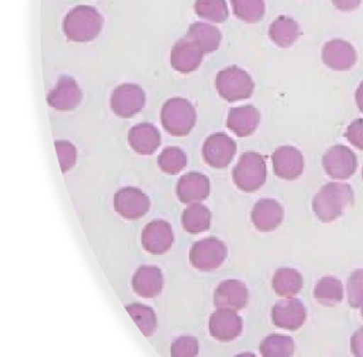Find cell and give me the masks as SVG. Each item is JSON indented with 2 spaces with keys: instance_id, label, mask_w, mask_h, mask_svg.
<instances>
[{
  "instance_id": "1",
  "label": "cell",
  "mask_w": 363,
  "mask_h": 357,
  "mask_svg": "<svg viewBox=\"0 0 363 357\" xmlns=\"http://www.w3.org/2000/svg\"><path fill=\"white\" fill-rule=\"evenodd\" d=\"M354 203L352 187L343 182H328L312 201V209L322 222L329 223L343 216Z\"/></svg>"
},
{
  "instance_id": "2",
  "label": "cell",
  "mask_w": 363,
  "mask_h": 357,
  "mask_svg": "<svg viewBox=\"0 0 363 357\" xmlns=\"http://www.w3.org/2000/svg\"><path fill=\"white\" fill-rule=\"evenodd\" d=\"M103 24V18L95 8L78 6L65 16L63 31L71 41L86 43L96 39Z\"/></svg>"
},
{
  "instance_id": "3",
  "label": "cell",
  "mask_w": 363,
  "mask_h": 357,
  "mask_svg": "<svg viewBox=\"0 0 363 357\" xmlns=\"http://www.w3.org/2000/svg\"><path fill=\"white\" fill-rule=\"evenodd\" d=\"M196 111L186 99L174 97L165 101L161 109L160 120L163 128L175 137H186L196 123Z\"/></svg>"
},
{
  "instance_id": "4",
  "label": "cell",
  "mask_w": 363,
  "mask_h": 357,
  "mask_svg": "<svg viewBox=\"0 0 363 357\" xmlns=\"http://www.w3.org/2000/svg\"><path fill=\"white\" fill-rule=\"evenodd\" d=\"M235 186L244 192H256L267 180V163L258 153L246 152L233 170Z\"/></svg>"
},
{
  "instance_id": "5",
  "label": "cell",
  "mask_w": 363,
  "mask_h": 357,
  "mask_svg": "<svg viewBox=\"0 0 363 357\" xmlns=\"http://www.w3.org/2000/svg\"><path fill=\"white\" fill-rule=\"evenodd\" d=\"M216 86L218 94L227 101L250 99L255 89L250 74L238 67L222 70L216 76Z\"/></svg>"
},
{
  "instance_id": "6",
  "label": "cell",
  "mask_w": 363,
  "mask_h": 357,
  "mask_svg": "<svg viewBox=\"0 0 363 357\" xmlns=\"http://www.w3.org/2000/svg\"><path fill=\"white\" fill-rule=\"evenodd\" d=\"M226 246L216 238H207L195 242L189 254L191 265L195 269L205 272L220 268L226 260Z\"/></svg>"
},
{
  "instance_id": "7",
  "label": "cell",
  "mask_w": 363,
  "mask_h": 357,
  "mask_svg": "<svg viewBox=\"0 0 363 357\" xmlns=\"http://www.w3.org/2000/svg\"><path fill=\"white\" fill-rule=\"evenodd\" d=\"M144 105L145 93L138 84H121L112 93L111 109L120 118H133L142 111Z\"/></svg>"
},
{
  "instance_id": "8",
  "label": "cell",
  "mask_w": 363,
  "mask_h": 357,
  "mask_svg": "<svg viewBox=\"0 0 363 357\" xmlns=\"http://www.w3.org/2000/svg\"><path fill=\"white\" fill-rule=\"evenodd\" d=\"M114 210L126 220L143 218L150 208V197L139 188L125 187L114 195Z\"/></svg>"
},
{
  "instance_id": "9",
  "label": "cell",
  "mask_w": 363,
  "mask_h": 357,
  "mask_svg": "<svg viewBox=\"0 0 363 357\" xmlns=\"http://www.w3.org/2000/svg\"><path fill=\"white\" fill-rule=\"evenodd\" d=\"M237 153V143L224 133H213L203 146V160L214 169H225Z\"/></svg>"
},
{
  "instance_id": "10",
  "label": "cell",
  "mask_w": 363,
  "mask_h": 357,
  "mask_svg": "<svg viewBox=\"0 0 363 357\" xmlns=\"http://www.w3.org/2000/svg\"><path fill=\"white\" fill-rule=\"evenodd\" d=\"M323 167L333 180H347L352 177L358 167L356 155L344 145H335L323 157Z\"/></svg>"
},
{
  "instance_id": "11",
  "label": "cell",
  "mask_w": 363,
  "mask_h": 357,
  "mask_svg": "<svg viewBox=\"0 0 363 357\" xmlns=\"http://www.w3.org/2000/svg\"><path fill=\"white\" fill-rule=\"evenodd\" d=\"M242 331L243 321L235 310L218 308L210 317V334L218 341H233L241 335Z\"/></svg>"
},
{
  "instance_id": "12",
  "label": "cell",
  "mask_w": 363,
  "mask_h": 357,
  "mask_svg": "<svg viewBox=\"0 0 363 357\" xmlns=\"http://www.w3.org/2000/svg\"><path fill=\"white\" fill-rule=\"evenodd\" d=\"M173 242V231L167 221H152L142 231V246L150 254L162 255L169 252Z\"/></svg>"
},
{
  "instance_id": "13",
  "label": "cell",
  "mask_w": 363,
  "mask_h": 357,
  "mask_svg": "<svg viewBox=\"0 0 363 357\" xmlns=\"http://www.w3.org/2000/svg\"><path fill=\"white\" fill-rule=\"evenodd\" d=\"M203 53L188 35L176 42L172 48L171 65L174 70L189 74L199 69L203 61Z\"/></svg>"
},
{
  "instance_id": "14",
  "label": "cell",
  "mask_w": 363,
  "mask_h": 357,
  "mask_svg": "<svg viewBox=\"0 0 363 357\" xmlns=\"http://www.w3.org/2000/svg\"><path fill=\"white\" fill-rule=\"evenodd\" d=\"M307 318L305 306L299 300H281L275 304L272 310L274 324L280 329L296 331L301 329Z\"/></svg>"
},
{
  "instance_id": "15",
  "label": "cell",
  "mask_w": 363,
  "mask_h": 357,
  "mask_svg": "<svg viewBox=\"0 0 363 357\" xmlns=\"http://www.w3.org/2000/svg\"><path fill=\"white\" fill-rule=\"evenodd\" d=\"M82 101V90L76 80L69 76H62L57 82L55 89L48 95V105L60 111L75 109Z\"/></svg>"
},
{
  "instance_id": "16",
  "label": "cell",
  "mask_w": 363,
  "mask_h": 357,
  "mask_svg": "<svg viewBox=\"0 0 363 357\" xmlns=\"http://www.w3.org/2000/svg\"><path fill=\"white\" fill-rule=\"evenodd\" d=\"M214 306L220 309L241 310L248 302V290L241 280H227L214 291Z\"/></svg>"
},
{
  "instance_id": "17",
  "label": "cell",
  "mask_w": 363,
  "mask_h": 357,
  "mask_svg": "<svg viewBox=\"0 0 363 357\" xmlns=\"http://www.w3.org/2000/svg\"><path fill=\"white\" fill-rule=\"evenodd\" d=\"M273 169L278 177L286 180H294L303 174V157L293 146H281L272 156Z\"/></svg>"
},
{
  "instance_id": "18",
  "label": "cell",
  "mask_w": 363,
  "mask_h": 357,
  "mask_svg": "<svg viewBox=\"0 0 363 357\" xmlns=\"http://www.w3.org/2000/svg\"><path fill=\"white\" fill-rule=\"evenodd\" d=\"M176 192L182 203H199L209 197V178L199 172H189L180 177Z\"/></svg>"
},
{
  "instance_id": "19",
  "label": "cell",
  "mask_w": 363,
  "mask_h": 357,
  "mask_svg": "<svg viewBox=\"0 0 363 357\" xmlns=\"http://www.w3.org/2000/svg\"><path fill=\"white\" fill-rule=\"evenodd\" d=\"M164 287L162 271L155 265H142L133 278V288L140 297L154 299L160 295Z\"/></svg>"
},
{
  "instance_id": "20",
  "label": "cell",
  "mask_w": 363,
  "mask_h": 357,
  "mask_svg": "<svg viewBox=\"0 0 363 357\" xmlns=\"http://www.w3.org/2000/svg\"><path fill=\"white\" fill-rule=\"evenodd\" d=\"M284 216V208L275 199H260L252 208V221L260 231H272L277 229Z\"/></svg>"
},
{
  "instance_id": "21",
  "label": "cell",
  "mask_w": 363,
  "mask_h": 357,
  "mask_svg": "<svg viewBox=\"0 0 363 357\" xmlns=\"http://www.w3.org/2000/svg\"><path fill=\"white\" fill-rule=\"evenodd\" d=\"M323 62L335 71H347L356 63L357 57L354 48L347 42L335 40L323 48Z\"/></svg>"
},
{
  "instance_id": "22",
  "label": "cell",
  "mask_w": 363,
  "mask_h": 357,
  "mask_svg": "<svg viewBox=\"0 0 363 357\" xmlns=\"http://www.w3.org/2000/svg\"><path fill=\"white\" fill-rule=\"evenodd\" d=\"M128 141L135 153L143 156H150L160 146V131L150 123H140L129 131Z\"/></svg>"
},
{
  "instance_id": "23",
  "label": "cell",
  "mask_w": 363,
  "mask_h": 357,
  "mask_svg": "<svg viewBox=\"0 0 363 357\" xmlns=\"http://www.w3.org/2000/svg\"><path fill=\"white\" fill-rule=\"evenodd\" d=\"M260 123V114L252 106L231 108L227 119V127L238 137H248L255 133Z\"/></svg>"
},
{
  "instance_id": "24",
  "label": "cell",
  "mask_w": 363,
  "mask_h": 357,
  "mask_svg": "<svg viewBox=\"0 0 363 357\" xmlns=\"http://www.w3.org/2000/svg\"><path fill=\"white\" fill-rule=\"evenodd\" d=\"M303 280L301 274L292 268H281L273 276L274 291L279 297H291L297 295L303 288Z\"/></svg>"
},
{
  "instance_id": "25",
  "label": "cell",
  "mask_w": 363,
  "mask_h": 357,
  "mask_svg": "<svg viewBox=\"0 0 363 357\" xmlns=\"http://www.w3.org/2000/svg\"><path fill=\"white\" fill-rule=\"evenodd\" d=\"M211 212L201 204H190L182 214V223L184 231L196 235L208 231L211 225Z\"/></svg>"
},
{
  "instance_id": "26",
  "label": "cell",
  "mask_w": 363,
  "mask_h": 357,
  "mask_svg": "<svg viewBox=\"0 0 363 357\" xmlns=\"http://www.w3.org/2000/svg\"><path fill=\"white\" fill-rule=\"evenodd\" d=\"M186 35L201 48L203 54L216 52L222 40L218 29L205 23H194L191 25Z\"/></svg>"
},
{
  "instance_id": "27",
  "label": "cell",
  "mask_w": 363,
  "mask_h": 357,
  "mask_svg": "<svg viewBox=\"0 0 363 357\" xmlns=\"http://www.w3.org/2000/svg\"><path fill=\"white\" fill-rule=\"evenodd\" d=\"M344 289L341 280L333 276L323 278L314 288V297L324 306H333L343 300Z\"/></svg>"
},
{
  "instance_id": "28",
  "label": "cell",
  "mask_w": 363,
  "mask_h": 357,
  "mask_svg": "<svg viewBox=\"0 0 363 357\" xmlns=\"http://www.w3.org/2000/svg\"><path fill=\"white\" fill-rule=\"evenodd\" d=\"M294 350V340L289 336L271 335L260 344V352L264 357L292 356Z\"/></svg>"
},
{
  "instance_id": "29",
  "label": "cell",
  "mask_w": 363,
  "mask_h": 357,
  "mask_svg": "<svg viewBox=\"0 0 363 357\" xmlns=\"http://www.w3.org/2000/svg\"><path fill=\"white\" fill-rule=\"evenodd\" d=\"M126 310L144 336L150 337L154 335L157 329V317L152 308L143 304L135 303L126 306Z\"/></svg>"
},
{
  "instance_id": "30",
  "label": "cell",
  "mask_w": 363,
  "mask_h": 357,
  "mask_svg": "<svg viewBox=\"0 0 363 357\" xmlns=\"http://www.w3.org/2000/svg\"><path fill=\"white\" fill-rule=\"evenodd\" d=\"M157 161L161 171L169 175H176L186 167L188 158L182 148L169 146L162 150Z\"/></svg>"
},
{
  "instance_id": "31",
  "label": "cell",
  "mask_w": 363,
  "mask_h": 357,
  "mask_svg": "<svg viewBox=\"0 0 363 357\" xmlns=\"http://www.w3.org/2000/svg\"><path fill=\"white\" fill-rule=\"evenodd\" d=\"M272 40L280 48H289L297 39L298 28L293 21L281 18L272 25Z\"/></svg>"
},
{
  "instance_id": "32",
  "label": "cell",
  "mask_w": 363,
  "mask_h": 357,
  "mask_svg": "<svg viewBox=\"0 0 363 357\" xmlns=\"http://www.w3.org/2000/svg\"><path fill=\"white\" fill-rule=\"evenodd\" d=\"M195 12L199 18L214 23H223L228 16L225 0H196Z\"/></svg>"
},
{
  "instance_id": "33",
  "label": "cell",
  "mask_w": 363,
  "mask_h": 357,
  "mask_svg": "<svg viewBox=\"0 0 363 357\" xmlns=\"http://www.w3.org/2000/svg\"><path fill=\"white\" fill-rule=\"evenodd\" d=\"M233 11L246 22L254 23L261 20L263 16L262 0H231Z\"/></svg>"
},
{
  "instance_id": "34",
  "label": "cell",
  "mask_w": 363,
  "mask_h": 357,
  "mask_svg": "<svg viewBox=\"0 0 363 357\" xmlns=\"http://www.w3.org/2000/svg\"><path fill=\"white\" fill-rule=\"evenodd\" d=\"M348 302L352 307H361L363 304V269L352 272L348 278L347 286Z\"/></svg>"
},
{
  "instance_id": "35",
  "label": "cell",
  "mask_w": 363,
  "mask_h": 357,
  "mask_svg": "<svg viewBox=\"0 0 363 357\" xmlns=\"http://www.w3.org/2000/svg\"><path fill=\"white\" fill-rule=\"evenodd\" d=\"M57 154H58L59 163L63 173L69 172L75 165L77 161V150L71 142L65 140H57L55 142Z\"/></svg>"
},
{
  "instance_id": "36",
  "label": "cell",
  "mask_w": 363,
  "mask_h": 357,
  "mask_svg": "<svg viewBox=\"0 0 363 357\" xmlns=\"http://www.w3.org/2000/svg\"><path fill=\"white\" fill-rule=\"evenodd\" d=\"M199 346L196 338L184 336L177 338L172 344L171 354L174 357L196 356L199 354Z\"/></svg>"
},
{
  "instance_id": "37",
  "label": "cell",
  "mask_w": 363,
  "mask_h": 357,
  "mask_svg": "<svg viewBox=\"0 0 363 357\" xmlns=\"http://www.w3.org/2000/svg\"><path fill=\"white\" fill-rule=\"evenodd\" d=\"M345 137L350 144L363 150V119H358L350 123L346 131Z\"/></svg>"
},
{
  "instance_id": "38",
  "label": "cell",
  "mask_w": 363,
  "mask_h": 357,
  "mask_svg": "<svg viewBox=\"0 0 363 357\" xmlns=\"http://www.w3.org/2000/svg\"><path fill=\"white\" fill-rule=\"evenodd\" d=\"M350 348L354 356L363 357V327L359 329L352 335L350 340Z\"/></svg>"
},
{
  "instance_id": "39",
  "label": "cell",
  "mask_w": 363,
  "mask_h": 357,
  "mask_svg": "<svg viewBox=\"0 0 363 357\" xmlns=\"http://www.w3.org/2000/svg\"><path fill=\"white\" fill-rule=\"evenodd\" d=\"M335 6L343 10H350L359 5V0H333Z\"/></svg>"
},
{
  "instance_id": "40",
  "label": "cell",
  "mask_w": 363,
  "mask_h": 357,
  "mask_svg": "<svg viewBox=\"0 0 363 357\" xmlns=\"http://www.w3.org/2000/svg\"><path fill=\"white\" fill-rule=\"evenodd\" d=\"M354 99H356V104L358 106L359 110L363 114V82H361L360 86L357 89Z\"/></svg>"
},
{
  "instance_id": "41",
  "label": "cell",
  "mask_w": 363,
  "mask_h": 357,
  "mask_svg": "<svg viewBox=\"0 0 363 357\" xmlns=\"http://www.w3.org/2000/svg\"><path fill=\"white\" fill-rule=\"evenodd\" d=\"M361 314H362L363 317V304L362 306H361Z\"/></svg>"
},
{
  "instance_id": "42",
  "label": "cell",
  "mask_w": 363,
  "mask_h": 357,
  "mask_svg": "<svg viewBox=\"0 0 363 357\" xmlns=\"http://www.w3.org/2000/svg\"><path fill=\"white\" fill-rule=\"evenodd\" d=\"M362 177H363V170H362Z\"/></svg>"
}]
</instances>
